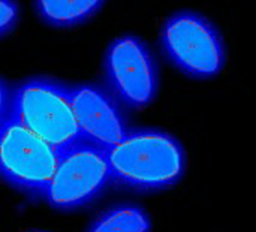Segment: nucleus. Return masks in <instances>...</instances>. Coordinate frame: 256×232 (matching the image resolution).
<instances>
[{
  "mask_svg": "<svg viewBox=\"0 0 256 232\" xmlns=\"http://www.w3.org/2000/svg\"><path fill=\"white\" fill-rule=\"evenodd\" d=\"M160 45L170 62L194 78H212L225 63V50L218 30L194 12L171 15L162 27Z\"/></svg>",
  "mask_w": 256,
  "mask_h": 232,
  "instance_id": "nucleus-4",
  "label": "nucleus"
},
{
  "mask_svg": "<svg viewBox=\"0 0 256 232\" xmlns=\"http://www.w3.org/2000/svg\"><path fill=\"white\" fill-rule=\"evenodd\" d=\"M12 92L14 90L0 78V129L12 117Z\"/></svg>",
  "mask_w": 256,
  "mask_h": 232,
  "instance_id": "nucleus-11",
  "label": "nucleus"
},
{
  "mask_svg": "<svg viewBox=\"0 0 256 232\" xmlns=\"http://www.w3.org/2000/svg\"><path fill=\"white\" fill-rule=\"evenodd\" d=\"M152 220L144 208L135 204H118L102 212L87 232H150Z\"/></svg>",
  "mask_w": 256,
  "mask_h": 232,
  "instance_id": "nucleus-9",
  "label": "nucleus"
},
{
  "mask_svg": "<svg viewBox=\"0 0 256 232\" xmlns=\"http://www.w3.org/2000/svg\"><path fill=\"white\" fill-rule=\"evenodd\" d=\"M105 0H36L39 18L56 28L80 26L96 15Z\"/></svg>",
  "mask_w": 256,
  "mask_h": 232,
  "instance_id": "nucleus-8",
  "label": "nucleus"
},
{
  "mask_svg": "<svg viewBox=\"0 0 256 232\" xmlns=\"http://www.w3.org/2000/svg\"><path fill=\"white\" fill-rule=\"evenodd\" d=\"M111 183L106 150L80 140L60 152L40 196L54 210L70 212L96 201Z\"/></svg>",
  "mask_w": 256,
  "mask_h": 232,
  "instance_id": "nucleus-3",
  "label": "nucleus"
},
{
  "mask_svg": "<svg viewBox=\"0 0 256 232\" xmlns=\"http://www.w3.org/2000/svg\"><path fill=\"white\" fill-rule=\"evenodd\" d=\"M20 16V9L15 0H0V38L9 33Z\"/></svg>",
  "mask_w": 256,
  "mask_h": 232,
  "instance_id": "nucleus-10",
  "label": "nucleus"
},
{
  "mask_svg": "<svg viewBox=\"0 0 256 232\" xmlns=\"http://www.w3.org/2000/svg\"><path fill=\"white\" fill-rule=\"evenodd\" d=\"M12 117L58 153L81 140L69 88L46 78H32L14 88Z\"/></svg>",
  "mask_w": 256,
  "mask_h": 232,
  "instance_id": "nucleus-2",
  "label": "nucleus"
},
{
  "mask_svg": "<svg viewBox=\"0 0 256 232\" xmlns=\"http://www.w3.org/2000/svg\"><path fill=\"white\" fill-rule=\"evenodd\" d=\"M106 82L129 108H144L158 93V69L146 44L135 36L114 39L104 58Z\"/></svg>",
  "mask_w": 256,
  "mask_h": 232,
  "instance_id": "nucleus-6",
  "label": "nucleus"
},
{
  "mask_svg": "<svg viewBox=\"0 0 256 232\" xmlns=\"http://www.w3.org/2000/svg\"><path fill=\"white\" fill-rule=\"evenodd\" d=\"M112 183L140 192L168 189L186 171L182 142L158 129H135L106 150Z\"/></svg>",
  "mask_w": 256,
  "mask_h": 232,
  "instance_id": "nucleus-1",
  "label": "nucleus"
},
{
  "mask_svg": "<svg viewBox=\"0 0 256 232\" xmlns=\"http://www.w3.org/2000/svg\"><path fill=\"white\" fill-rule=\"evenodd\" d=\"M58 154L14 117L0 129V177L24 194L42 195L54 174Z\"/></svg>",
  "mask_w": 256,
  "mask_h": 232,
  "instance_id": "nucleus-5",
  "label": "nucleus"
},
{
  "mask_svg": "<svg viewBox=\"0 0 256 232\" xmlns=\"http://www.w3.org/2000/svg\"><path fill=\"white\" fill-rule=\"evenodd\" d=\"M72 108L82 141L110 150L130 130L116 99L93 84L69 88Z\"/></svg>",
  "mask_w": 256,
  "mask_h": 232,
  "instance_id": "nucleus-7",
  "label": "nucleus"
}]
</instances>
